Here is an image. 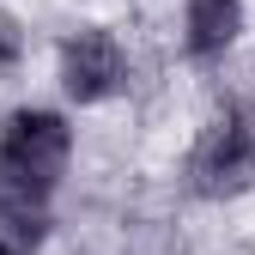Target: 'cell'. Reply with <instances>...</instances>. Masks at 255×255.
I'll use <instances>...</instances> for the list:
<instances>
[{"label":"cell","mask_w":255,"mask_h":255,"mask_svg":"<svg viewBox=\"0 0 255 255\" xmlns=\"http://www.w3.org/2000/svg\"><path fill=\"white\" fill-rule=\"evenodd\" d=\"M255 182V128L243 110H225L188 152V188L201 201H231Z\"/></svg>","instance_id":"7a4b0ae2"},{"label":"cell","mask_w":255,"mask_h":255,"mask_svg":"<svg viewBox=\"0 0 255 255\" xmlns=\"http://www.w3.org/2000/svg\"><path fill=\"white\" fill-rule=\"evenodd\" d=\"M18 55H24V30L12 12H0V73H12L18 67Z\"/></svg>","instance_id":"52a82bcc"},{"label":"cell","mask_w":255,"mask_h":255,"mask_svg":"<svg viewBox=\"0 0 255 255\" xmlns=\"http://www.w3.org/2000/svg\"><path fill=\"white\" fill-rule=\"evenodd\" d=\"M43 237H49L43 195L12 182V176H0V255H37Z\"/></svg>","instance_id":"277c9868"},{"label":"cell","mask_w":255,"mask_h":255,"mask_svg":"<svg viewBox=\"0 0 255 255\" xmlns=\"http://www.w3.org/2000/svg\"><path fill=\"white\" fill-rule=\"evenodd\" d=\"M243 30V0H188V55L219 61Z\"/></svg>","instance_id":"5b68a950"},{"label":"cell","mask_w":255,"mask_h":255,"mask_svg":"<svg viewBox=\"0 0 255 255\" xmlns=\"http://www.w3.org/2000/svg\"><path fill=\"white\" fill-rule=\"evenodd\" d=\"M67 152H73V134H67V122L55 110H18L0 128V176L37 188V195H49L61 182Z\"/></svg>","instance_id":"6da1fadb"},{"label":"cell","mask_w":255,"mask_h":255,"mask_svg":"<svg viewBox=\"0 0 255 255\" xmlns=\"http://www.w3.org/2000/svg\"><path fill=\"white\" fill-rule=\"evenodd\" d=\"M122 255H182V243H176V231H170V225H158V219H140V225H128Z\"/></svg>","instance_id":"8992f818"},{"label":"cell","mask_w":255,"mask_h":255,"mask_svg":"<svg viewBox=\"0 0 255 255\" xmlns=\"http://www.w3.org/2000/svg\"><path fill=\"white\" fill-rule=\"evenodd\" d=\"M122 73H128V61H122L110 30H79V37H67V49H61V85H67L73 104H104L122 85Z\"/></svg>","instance_id":"3957f363"}]
</instances>
